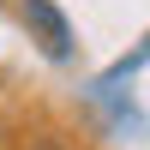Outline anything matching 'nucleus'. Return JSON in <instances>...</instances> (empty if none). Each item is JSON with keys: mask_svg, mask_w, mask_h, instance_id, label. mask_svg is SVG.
<instances>
[{"mask_svg": "<svg viewBox=\"0 0 150 150\" xmlns=\"http://www.w3.org/2000/svg\"><path fill=\"white\" fill-rule=\"evenodd\" d=\"M18 18H24L30 42L42 48L48 60H72V24H66V12H60L54 0H18Z\"/></svg>", "mask_w": 150, "mask_h": 150, "instance_id": "f257e3e1", "label": "nucleus"}]
</instances>
